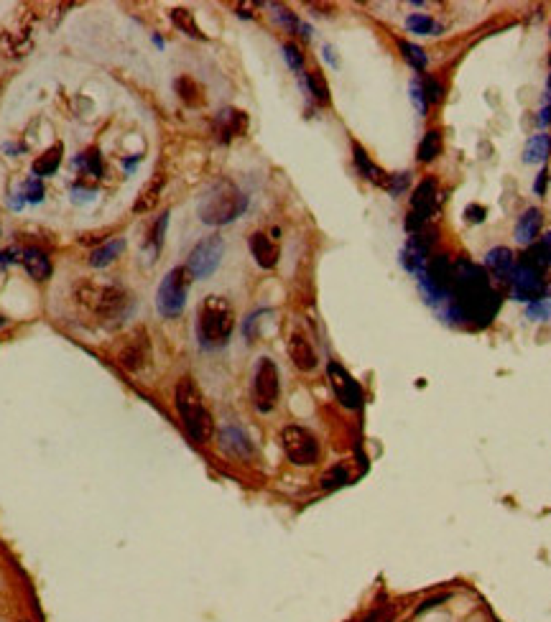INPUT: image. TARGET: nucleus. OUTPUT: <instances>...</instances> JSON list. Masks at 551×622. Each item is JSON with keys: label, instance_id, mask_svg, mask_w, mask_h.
<instances>
[{"label": "nucleus", "instance_id": "1", "mask_svg": "<svg viewBox=\"0 0 551 622\" xmlns=\"http://www.w3.org/2000/svg\"><path fill=\"white\" fill-rule=\"evenodd\" d=\"M498 306L500 296L495 294L488 273L470 260H457L447 301L439 306L441 317L455 324L485 327L495 317Z\"/></svg>", "mask_w": 551, "mask_h": 622}, {"label": "nucleus", "instance_id": "2", "mask_svg": "<svg viewBox=\"0 0 551 622\" xmlns=\"http://www.w3.org/2000/svg\"><path fill=\"white\" fill-rule=\"evenodd\" d=\"M174 403H176V411L181 416V424L187 429L191 439L197 444H207L215 433V424H212V416L205 406V398L199 393L197 383L191 378H181L179 385H176V393H174Z\"/></svg>", "mask_w": 551, "mask_h": 622}, {"label": "nucleus", "instance_id": "3", "mask_svg": "<svg viewBox=\"0 0 551 622\" xmlns=\"http://www.w3.org/2000/svg\"><path fill=\"white\" fill-rule=\"evenodd\" d=\"M235 327V311L227 299L222 296H207L202 306H199V321H197V334L202 347L212 350V347H222Z\"/></svg>", "mask_w": 551, "mask_h": 622}, {"label": "nucleus", "instance_id": "4", "mask_svg": "<svg viewBox=\"0 0 551 622\" xmlns=\"http://www.w3.org/2000/svg\"><path fill=\"white\" fill-rule=\"evenodd\" d=\"M248 209V197L235 184L222 182L209 191L199 204V219L205 225H227Z\"/></svg>", "mask_w": 551, "mask_h": 622}, {"label": "nucleus", "instance_id": "5", "mask_svg": "<svg viewBox=\"0 0 551 622\" xmlns=\"http://www.w3.org/2000/svg\"><path fill=\"white\" fill-rule=\"evenodd\" d=\"M189 270L187 266H179V268H171L164 276L158 291H156V309L161 317L171 319V317H179L184 311V303H187V294H189Z\"/></svg>", "mask_w": 551, "mask_h": 622}, {"label": "nucleus", "instance_id": "6", "mask_svg": "<svg viewBox=\"0 0 551 622\" xmlns=\"http://www.w3.org/2000/svg\"><path fill=\"white\" fill-rule=\"evenodd\" d=\"M281 447H284L289 462H293L296 466H311L319 462V441L304 426H286L281 431Z\"/></svg>", "mask_w": 551, "mask_h": 622}, {"label": "nucleus", "instance_id": "7", "mask_svg": "<svg viewBox=\"0 0 551 622\" xmlns=\"http://www.w3.org/2000/svg\"><path fill=\"white\" fill-rule=\"evenodd\" d=\"M281 393V378H278V367L273 360L260 357L256 363V372H253V398H256V406L258 411L268 414L276 406Z\"/></svg>", "mask_w": 551, "mask_h": 622}, {"label": "nucleus", "instance_id": "8", "mask_svg": "<svg viewBox=\"0 0 551 622\" xmlns=\"http://www.w3.org/2000/svg\"><path fill=\"white\" fill-rule=\"evenodd\" d=\"M225 253V242L220 235H209L202 242H197L189 253V260H187V270H189L191 278H209L217 270L220 260H222Z\"/></svg>", "mask_w": 551, "mask_h": 622}, {"label": "nucleus", "instance_id": "9", "mask_svg": "<svg viewBox=\"0 0 551 622\" xmlns=\"http://www.w3.org/2000/svg\"><path fill=\"white\" fill-rule=\"evenodd\" d=\"M437 212V179L426 176L411 194V209H408V219H406V230L408 233H419L429 217Z\"/></svg>", "mask_w": 551, "mask_h": 622}, {"label": "nucleus", "instance_id": "10", "mask_svg": "<svg viewBox=\"0 0 551 622\" xmlns=\"http://www.w3.org/2000/svg\"><path fill=\"white\" fill-rule=\"evenodd\" d=\"M327 378H329V385H332V390H335L337 400H340L344 408H353V411H357V408L362 406V388H360V383L355 380L353 375L344 370L342 365L335 363V360H329Z\"/></svg>", "mask_w": 551, "mask_h": 622}, {"label": "nucleus", "instance_id": "11", "mask_svg": "<svg viewBox=\"0 0 551 622\" xmlns=\"http://www.w3.org/2000/svg\"><path fill=\"white\" fill-rule=\"evenodd\" d=\"M77 299L95 314H115L121 311L125 294L115 286H82L77 291Z\"/></svg>", "mask_w": 551, "mask_h": 622}, {"label": "nucleus", "instance_id": "12", "mask_svg": "<svg viewBox=\"0 0 551 622\" xmlns=\"http://www.w3.org/2000/svg\"><path fill=\"white\" fill-rule=\"evenodd\" d=\"M151 360V345H148V337L143 329H138L133 332L128 339H125V345L121 347V352H118V365L125 367L128 372H138L143 370Z\"/></svg>", "mask_w": 551, "mask_h": 622}, {"label": "nucleus", "instance_id": "13", "mask_svg": "<svg viewBox=\"0 0 551 622\" xmlns=\"http://www.w3.org/2000/svg\"><path fill=\"white\" fill-rule=\"evenodd\" d=\"M510 286H513V299L518 301H539L543 294V278L541 273L526 263H518L510 276Z\"/></svg>", "mask_w": 551, "mask_h": 622}, {"label": "nucleus", "instance_id": "14", "mask_svg": "<svg viewBox=\"0 0 551 622\" xmlns=\"http://www.w3.org/2000/svg\"><path fill=\"white\" fill-rule=\"evenodd\" d=\"M215 130L222 140H233L238 136H245V130H248V115L242 113V110H235V107H225L215 118Z\"/></svg>", "mask_w": 551, "mask_h": 622}, {"label": "nucleus", "instance_id": "15", "mask_svg": "<svg viewBox=\"0 0 551 622\" xmlns=\"http://www.w3.org/2000/svg\"><path fill=\"white\" fill-rule=\"evenodd\" d=\"M485 266L490 270V276L495 278V283L506 286V283H510V276H513V268H516V260H513V253H510L508 248H492V250L485 255Z\"/></svg>", "mask_w": 551, "mask_h": 622}, {"label": "nucleus", "instance_id": "16", "mask_svg": "<svg viewBox=\"0 0 551 622\" xmlns=\"http://www.w3.org/2000/svg\"><path fill=\"white\" fill-rule=\"evenodd\" d=\"M289 357L302 372H311L319 363L314 347H311V342L304 337L302 332H293L291 339H289Z\"/></svg>", "mask_w": 551, "mask_h": 622}, {"label": "nucleus", "instance_id": "17", "mask_svg": "<svg viewBox=\"0 0 551 622\" xmlns=\"http://www.w3.org/2000/svg\"><path fill=\"white\" fill-rule=\"evenodd\" d=\"M426 248H429V242L422 240L419 235H413L411 240L406 242L404 253H401V263H404V268L413 276H422L426 266H429V258H426Z\"/></svg>", "mask_w": 551, "mask_h": 622}, {"label": "nucleus", "instance_id": "18", "mask_svg": "<svg viewBox=\"0 0 551 622\" xmlns=\"http://www.w3.org/2000/svg\"><path fill=\"white\" fill-rule=\"evenodd\" d=\"M250 253H253V258L260 268H273L278 263V245L263 233L250 235Z\"/></svg>", "mask_w": 551, "mask_h": 622}, {"label": "nucleus", "instance_id": "19", "mask_svg": "<svg viewBox=\"0 0 551 622\" xmlns=\"http://www.w3.org/2000/svg\"><path fill=\"white\" fill-rule=\"evenodd\" d=\"M220 444H222V449L227 451V454H233V457L248 459L250 454H253V444H250V439L245 436V431L238 429V426H225L222 431H220Z\"/></svg>", "mask_w": 551, "mask_h": 622}, {"label": "nucleus", "instance_id": "20", "mask_svg": "<svg viewBox=\"0 0 551 622\" xmlns=\"http://www.w3.org/2000/svg\"><path fill=\"white\" fill-rule=\"evenodd\" d=\"M21 263H23V268L28 270V276L36 278V281H46V278L52 276V260L43 250L39 248H26V250H21Z\"/></svg>", "mask_w": 551, "mask_h": 622}, {"label": "nucleus", "instance_id": "21", "mask_svg": "<svg viewBox=\"0 0 551 622\" xmlns=\"http://www.w3.org/2000/svg\"><path fill=\"white\" fill-rule=\"evenodd\" d=\"M541 222H543L541 209H536V207L526 209L516 222V240L523 242V245H531V242L539 237V233H541Z\"/></svg>", "mask_w": 551, "mask_h": 622}, {"label": "nucleus", "instance_id": "22", "mask_svg": "<svg viewBox=\"0 0 551 622\" xmlns=\"http://www.w3.org/2000/svg\"><path fill=\"white\" fill-rule=\"evenodd\" d=\"M353 153H355V166H357V171L368 179V182L373 184H378V186H386L388 189V182H391V176H388L383 169H378V166L371 161V156L362 151L360 143H353Z\"/></svg>", "mask_w": 551, "mask_h": 622}, {"label": "nucleus", "instance_id": "23", "mask_svg": "<svg viewBox=\"0 0 551 622\" xmlns=\"http://www.w3.org/2000/svg\"><path fill=\"white\" fill-rule=\"evenodd\" d=\"M521 263H526V266L536 268L539 273H541L546 266H551V233L543 235V237L536 242V245H531V248L523 253V260H521Z\"/></svg>", "mask_w": 551, "mask_h": 622}, {"label": "nucleus", "instance_id": "24", "mask_svg": "<svg viewBox=\"0 0 551 622\" xmlns=\"http://www.w3.org/2000/svg\"><path fill=\"white\" fill-rule=\"evenodd\" d=\"M174 89H176V95H179L181 103H187L189 107H199V105H205V89L199 85L197 79L191 77H179L174 82Z\"/></svg>", "mask_w": 551, "mask_h": 622}, {"label": "nucleus", "instance_id": "25", "mask_svg": "<svg viewBox=\"0 0 551 622\" xmlns=\"http://www.w3.org/2000/svg\"><path fill=\"white\" fill-rule=\"evenodd\" d=\"M161 189H164V176H161V173H156L154 179L143 186V191L138 194L133 209H136V212H151V209L158 204V194H161Z\"/></svg>", "mask_w": 551, "mask_h": 622}, {"label": "nucleus", "instance_id": "26", "mask_svg": "<svg viewBox=\"0 0 551 622\" xmlns=\"http://www.w3.org/2000/svg\"><path fill=\"white\" fill-rule=\"evenodd\" d=\"M549 151H551V138L546 133H539V136H534V138L526 143L523 161L526 164H541V161H546Z\"/></svg>", "mask_w": 551, "mask_h": 622}, {"label": "nucleus", "instance_id": "27", "mask_svg": "<svg viewBox=\"0 0 551 622\" xmlns=\"http://www.w3.org/2000/svg\"><path fill=\"white\" fill-rule=\"evenodd\" d=\"M61 151H64L61 143H56V146H52L43 156H39V158L34 161V173L36 176H52V173L56 171L59 164H61Z\"/></svg>", "mask_w": 551, "mask_h": 622}, {"label": "nucleus", "instance_id": "28", "mask_svg": "<svg viewBox=\"0 0 551 622\" xmlns=\"http://www.w3.org/2000/svg\"><path fill=\"white\" fill-rule=\"evenodd\" d=\"M439 153H441V133L439 130H429V133H424L422 143H419V151H416L419 161H422V164H429V161H434Z\"/></svg>", "mask_w": 551, "mask_h": 622}, {"label": "nucleus", "instance_id": "29", "mask_svg": "<svg viewBox=\"0 0 551 622\" xmlns=\"http://www.w3.org/2000/svg\"><path fill=\"white\" fill-rule=\"evenodd\" d=\"M171 21H174V26L179 28V31H184L187 36H191V39H205V34L199 31L197 26V21H194V13L187 8H174L171 10Z\"/></svg>", "mask_w": 551, "mask_h": 622}, {"label": "nucleus", "instance_id": "30", "mask_svg": "<svg viewBox=\"0 0 551 622\" xmlns=\"http://www.w3.org/2000/svg\"><path fill=\"white\" fill-rule=\"evenodd\" d=\"M125 248V242L123 240H112V242H105L103 248H97L95 253H92V258H90V263L95 266V268H105V266H110L112 260L121 255V250Z\"/></svg>", "mask_w": 551, "mask_h": 622}, {"label": "nucleus", "instance_id": "31", "mask_svg": "<svg viewBox=\"0 0 551 622\" xmlns=\"http://www.w3.org/2000/svg\"><path fill=\"white\" fill-rule=\"evenodd\" d=\"M304 82H306V89L309 95L317 100L319 105H329V87L322 77V72H306L304 74Z\"/></svg>", "mask_w": 551, "mask_h": 622}, {"label": "nucleus", "instance_id": "32", "mask_svg": "<svg viewBox=\"0 0 551 622\" xmlns=\"http://www.w3.org/2000/svg\"><path fill=\"white\" fill-rule=\"evenodd\" d=\"M398 49H401V54H404V59L408 61V64H411V67H413L416 72L426 69V64H429V56L424 54L422 46H416V43L404 41V39H401V41H398Z\"/></svg>", "mask_w": 551, "mask_h": 622}, {"label": "nucleus", "instance_id": "33", "mask_svg": "<svg viewBox=\"0 0 551 622\" xmlns=\"http://www.w3.org/2000/svg\"><path fill=\"white\" fill-rule=\"evenodd\" d=\"M74 166H79L85 173H90V176H100L103 173V164H100V153L97 151H87V153L77 156L74 158Z\"/></svg>", "mask_w": 551, "mask_h": 622}, {"label": "nucleus", "instance_id": "34", "mask_svg": "<svg viewBox=\"0 0 551 622\" xmlns=\"http://www.w3.org/2000/svg\"><path fill=\"white\" fill-rule=\"evenodd\" d=\"M406 26H408L411 34H424V36H429L431 31H437V23H434L429 16H424V13H411V16L406 18Z\"/></svg>", "mask_w": 551, "mask_h": 622}, {"label": "nucleus", "instance_id": "35", "mask_svg": "<svg viewBox=\"0 0 551 622\" xmlns=\"http://www.w3.org/2000/svg\"><path fill=\"white\" fill-rule=\"evenodd\" d=\"M344 482H350V475H347V469L342 464L332 466L327 475L322 477V487L324 490H337V487H342Z\"/></svg>", "mask_w": 551, "mask_h": 622}, {"label": "nucleus", "instance_id": "36", "mask_svg": "<svg viewBox=\"0 0 551 622\" xmlns=\"http://www.w3.org/2000/svg\"><path fill=\"white\" fill-rule=\"evenodd\" d=\"M271 8L276 10V21H278V23H281V26H284L289 34H293V31H299V28H302L299 18L293 16L289 8H284V6H271Z\"/></svg>", "mask_w": 551, "mask_h": 622}, {"label": "nucleus", "instance_id": "37", "mask_svg": "<svg viewBox=\"0 0 551 622\" xmlns=\"http://www.w3.org/2000/svg\"><path fill=\"white\" fill-rule=\"evenodd\" d=\"M424 95H426V103H441L444 100V87L437 77H426L422 82Z\"/></svg>", "mask_w": 551, "mask_h": 622}, {"label": "nucleus", "instance_id": "38", "mask_svg": "<svg viewBox=\"0 0 551 622\" xmlns=\"http://www.w3.org/2000/svg\"><path fill=\"white\" fill-rule=\"evenodd\" d=\"M408 92H411V100H413V105H416L419 115H422V118H426V110H429V107H426V95H424L422 79H413L411 89H408Z\"/></svg>", "mask_w": 551, "mask_h": 622}, {"label": "nucleus", "instance_id": "39", "mask_svg": "<svg viewBox=\"0 0 551 622\" xmlns=\"http://www.w3.org/2000/svg\"><path fill=\"white\" fill-rule=\"evenodd\" d=\"M284 56H286V61H289V67H291L293 72H299L304 67V54L299 52V46H296V43H284Z\"/></svg>", "mask_w": 551, "mask_h": 622}, {"label": "nucleus", "instance_id": "40", "mask_svg": "<svg viewBox=\"0 0 551 622\" xmlns=\"http://www.w3.org/2000/svg\"><path fill=\"white\" fill-rule=\"evenodd\" d=\"M166 225H169V215H161L158 217V222L154 225V233H151V245H154V253H158L161 250V245H164Z\"/></svg>", "mask_w": 551, "mask_h": 622}, {"label": "nucleus", "instance_id": "41", "mask_svg": "<svg viewBox=\"0 0 551 622\" xmlns=\"http://www.w3.org/2000/svg\"><path fill=\"white\" fill-rule=\"evenodd\" d=\"M23 197L28 199V202H41L43 199V184L39 182V179H28L26 184H23Z\"/></svg>", "mask_w": 551, "mask_h": 622}, {"label": "nucleus", "instance_id": "42", "mask_svg": "<svg viewBox=\"0 0 551 622\" xmlns=\"http://www.w3.org/2000/svg\"><path fill=\"white\" fill-rule=\"evenodd\" d=\"M391 620H393V607L386 605V607H378V610H373V612L368 614V617H365L362 622H391Z\"/></svg>", "mask_w": 551, "mask_h": 622}, {"label": "nucleus", "instance_id": "43", "mask_svg": "<svg viewBox=\"0 0 551 622\" xmlns=\"http://www.w3.org/2000/svg\"><path fill=\"white\" fill-rule=\"evenodd\" d=\"M526 317H528V319H534V321L546 319V317H549V306H546L543 301H534L531 306H528V311H526Z\"/></svg>", "mask_w": 551, "mask_h": 622}, {"label": "nucleus", "instance_id": "44", "mask_svg": "<svg viewBox=\"0 0 551 622\" xmlns=\"http://www.w3.org/2000/svg\"><path fill=\"white\" fill-rule=\"evenodd\" d=\"M406 184H408V173H393L391 182H388V191L396 197V194H401L406 189Z\"/></svg>", "mask_w": 551, "mask_h": 622}, {"label": "nucleus", "instance_id": "45", "mask_svg": "<svg viewBox=\"0 0 551 622\" xmlns=\"http://www.w3.org/2000/svg\"><path fill=\"white\" fill-rule=\"evenodd\" d=\"M485 207H480V204H470V207L465 209V217H467V222H475V225H480L482 219H485Z\"/></svg>", "mask_w": 551, "mask_h": 622}, {"label": "nucleus", "instance_id": "46", "mask_svg": "<svg viewBox=\"0 0 551 622\" xmlns=\"http://www.w3.org/2000/svg\"><path fill=\"white\" fill-rule=\"evenodd\" d=\"M444 599H447V594L434 597V599H426V602H424V605L419 607V610H416V614H422V612H426V610H431V607H437V605H439V602H444Z\"/></svg>", "mask_w": 551, "mask_h": 622}, {"label": "nucleus", "instance_id": "47", "mask_svg": "<svg viewBox=\"0 0 551 622\" xmlns=\"http://www.w3.org/2000/svg\"><path fill=\"white\" fill-rule=\"evenodd\" d=\"M546 176H549V173H546V169H543L541 173H539V179H536V194H543V191H546Z\"/></svg>", "mask_w": 551, "mask_h": 622}, {"label": "nucleus", "instance_id": "48", "mask_svg": "<svg viewBox=\"0 0 551 622\" xmlns=\"http://www.w3.org/2000/svg\"><path fill=\"white\" fill-rule=\"evenodd\" d=\"M324 56H327V61H332V64H337L335 54H332V49H329V46H324Z\"/></svg>", "mask_w": 551, "mask_h": 622}, {"label": "nucleus", "instance_id": "49", "mask_svg": "<svg viewBox=\"0 0 551 622\" xmlns=\"http://www.w3.org/2000/svg\"><path fill=\"white\" fill-rule=\"evenodd\" d=\"M3 324H6V319H3V317H0V327H3Z\"/></svg>", "mask_w": 551, "mask_h": 622}, {"label": "nucleus", "instance_id": "50", "mask_svg": "<svg viewBox=\"0 0 551 622\" xmlns=\"http://www.w3.org/2000/svg\"><path fill=\"white\" fill-rule=\"evenodd\" d=\"M549 311H551V301H549Z\"/></svg>", "mask_w": 551, "mask_h": 622}, {"label": "nucleus", "instance_id": "51", "mask_svg": "<svg viewBox=\"0 0 551 622\" xmlns=\"http://www.w3.org/2000/svg\"><path fill=\"white\" fill-rule=\"evenodd\" d=\"M21 622H26V620H21Z\"/></svg>", "mask_w": 551, "mask_h": 622}]
</instances>
